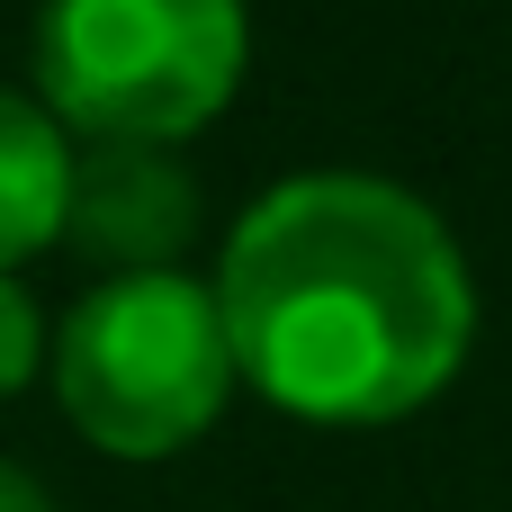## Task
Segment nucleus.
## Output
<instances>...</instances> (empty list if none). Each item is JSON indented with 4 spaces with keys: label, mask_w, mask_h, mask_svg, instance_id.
Masks as SVG:
<instances>
[{
    "label": "nucleus",
    "mask_w": 512,
    "mask_h": 512,
    "mask_svg": "<svg viewBox=\"0 0 512 512\" xmlns=\"http://www.w3.org/2000/svg\"><path fill=\"white\" fill-rule=\"evenodd\" d=\"M243 0H45L36 90L81 144H180L243 90Z\"/></svg>",
    "instance_id": "3"
},
{
    "label": "nucleus",
    "mask_w": 512,
    "mask_h": 512,
    "mask_svg": "<svg viewBox=\"0 0 512 512\" xmlns=\"http://www.w3.org/2000/svg\"><path fill=\"white\" fill-rule=\"evenodd\" d=\"M63 180H72V135L45 117V99L0 90V270L63 234Z\"/></svg>",
    "instance_id": "5"
},
{
    "label": "nucleus",
    "mask_w": 512,
    "mask_h": 512,
    "mask_svg": "<svg viewBox=\"0 0 512 512\" xmlns=\"http://www.w3.org/2000/svg\"><path fill=\"white\" fill-rule=\"evenodd\" d=\"M198 234V180L180 171L171 144H81L63 180V234L99 279L171 270Z\"/></svg>",
    "instance_id": "4"
},
{
    "label": "nucleus",
    "mask_w": 512,
    "mask_h": 512,
    "mask_svg": "<svg viewBox=\"0 0 512 512\" xmlns=\"http://www.w3.org/2000/svg\"><path fill=\"white\" fill-rule=\"evenodd\" d=\"M0 512H54V504H45V486H36L27 468H9V459H0Z\"/></svg>",
    "instance_id": "7"
},
{
    "label": "nucleus",
    "mask_w": 512,
    "mask_h": 512,
    "mask_svg": "<svg viewBox=\"0 0 512 512\" xmlns=\"http://www.w3.org/2000/svg\"><path fill=\"white\" fill-rule=\"evenodd\" d=\"M63 423L108 459H171L207 441L234 396V351L216 288L189 270L99 279L45 342Z\"/></svg>",
    "instance_id": "2"
},
{
    "label": "nucleus",
    "mask_w": 512,
    "mask_h": 512,
    "mask_svg": "<svg viewBox=\"0 0 512 512\" xmlns=\"http://www.w3.org/2000/svg\"><path fill=\"white\" fill-rule=\"evenodd\" d=\"M45 369V324H36V306H27V288L0 270V405L27 387Z\"/></svg>",
    "instance_id": "6"
},
{
    "label": "nucleus",
    "mask_w": 512,
    "mask_h": 512,
    "mask_svg": "<svg viewBox=\"0 0 512 512\" xmlns=\"http://www.w3.org/2000/svg\"><path fill=\"white\" fill-rule=\"evenodd\" d=\"M207 288L234 378L333 432L423 414L477 342L459 234L414 189L369 171H297L261 189Z\"/></svg>",
    "instance_id": "1"
}]
</instances>
